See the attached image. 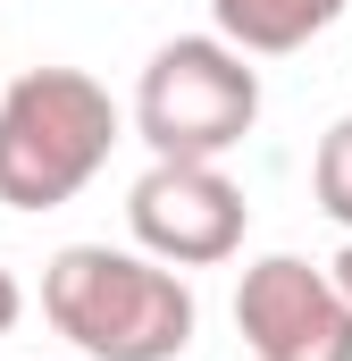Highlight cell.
I'll use <instances>...</instances> for the list:
<instances>
[{"mask_svg":"<svg viewBox=\"0 0 352 361\" xmlns=\"http://www.w3.org/2000/svg\"><path fill=\"white\" fill-rule=\"evenodd\" d=\"M310 193H319V210L352 235V109L319 135V152H310Z\"/></svg>","mask_w":352,"mask_h":361,"instance_id":"obj_7","label":"cell"},{"mask_svg":"<svg viewBox=\"0 0 352 361\" xmlns=\"http://www.w3.org/2000/svg\"><path fill=\"white\" fill-rule=\"evenodd\" d=\"M336 17H344V0H210V25H218L235 51H252V59L302 51V42L327 34Z\"/></svg>","mask_w":352,"mask_h":361,"instance_id":"obj_6","label":"cell"},{"mask_svg":"<svg viewBox=\"0 0 352 361\" xmlns=\"http://www.w3.org/2000/svg\"><path fill=\"white\" fill-rule=\"evenodd\" d=\"M17 319H25V286H17V269H8V261H0V336H8Z\"/></svg>","mask_w":352,"mask_h":361,"instance_id":"obj_8","label":"cell"},{"mask_svg":"<svg viewBox=\"0 0 352 361\" xmlns=\"http://www.w3.org/2000/svg\"><path fill=\"white\" fill-rule=\"evenodd\" d=\"M126 135L118 101L84 68H25L0 85V202L8 210H59L76 202L101 169L109 143Z\"/></svg>","mask_w":352,"mask_h":361,"instance_id":"obj_2","label":"cell"},{"mask_svg":"<svg viewBox=\"0 0 352 361\" xmlns=\"http://www.w3.org/2000/svg\"><path fill=\"white\" fill-rule=\"evenodd\" d=\"M260 126V68L227 34H176L134 85V135L151 160H227Z\"/></svg>","mask_w":352,"mask_h":361,"instance_id":"obj_3","label":"cell"},{"mask_svg":"<svg viewBox=\"0 0 352 361\" xmlns=\"http://www.w3.org/2000/svg\"><path fill=\"white\" fill-rule=\"evenodd\" d=\"M42 319L84 361H176L201 328V302L184 269L143 244H59L42 261Z\"/></svg>","mask_w":352,"mask_h":361,"instance_id":"obj_1","label":"cell"},{"mask_svg":"<svg viewBox=\"0 0 352 361\" xmlns=\"http://www.w3.org/2000/svg\"><path fill=\"white\" fill-rule=\"evenodd\" d=\"M327 277H336V286H344V302H352V235H344V252H336V261H327Z\"/></svg>","mask_w":352,"mask_h":361,"instance_id":"obj_9","label":"cell"},{"mask_svg":"<svg viewBox=\"0 0 352 361\" xmlns=\"http://www.w3.org/2000/svg\"><path fill=\"white\" fill-rule=\"evenodd\" d=\"M126 227L168 269H218V261L244 252L252 202H244V185L218 160H151L126 185Z\"/></svg>","mask_w":352,"mask_h":361,"instance_id":"obj_4","label":"cell"},{"mask_svg":"<svg viewBox=\"0 0 352 361\" xmlns=\"http://www.w3.org/2000/svg\"><path fill=\"white\" fill-rule=\"evenodd\" d=\"M235 328L252 361H352V302L344 286L302 261V252H268L235 286Z\"/></svg>","mask_w":352,"mask_h":361,"instance_id":"obj_5","label":"cell"}]
</instances>
